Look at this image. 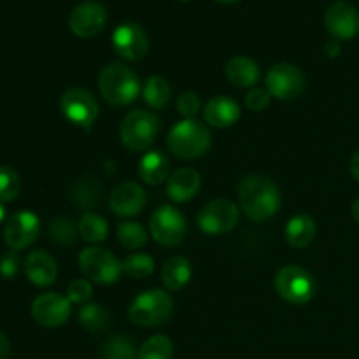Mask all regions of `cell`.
I'll return each mask as SVG.
<instances>
[{
    "mask_svg": "<svg viewBox=\"0 0 359 359\" xmlns=\"http://www.w3.org/2000/svg\"><path fill=\"white\" fill-rule=\"evenodd\" d=\"M193 276V266L184 256H174L167 259L161 269V283L167 290L177 291L189 283Z\"/></svg>",
    "mask_w": 359,
    "mask_h": 359,
    "instance_id": "cb8c5ba5",
    "label": "cell"
},
{
    "mask_svg": "<svg viewBox=\"0 0 359 359\" xmlns=\"http://www.w3.org/2000/svg\"><path fill=\"white\" fill-rule=\"evenodd\" d=\"M98 88L107 104L123 107L139 97L140 83L130 67L123 63H109L98 76Z\"/></svg>",
    "mask_w": 359,
    "mask_h": 359,
    "instance_id": "7a4b0ae2",
    "label": "cell"
},
{
    "mask_svg": "<svg viewBox=\"0 0 359 359\" xmlns=\"http://www.w3.org/2000/svg\"><path fill=\"white\" fill-rule=\"evenodd\" d=\"M270 98H272V95L269 93V90L255 88V90H251L245 95V105H248V109H251V111L262 112L269 107Z\"/></svg>",
    "mask_w": 359,
    "mask_h": 359,
    "instance_id": "d590c367",
    "label": "cell"
},
{
    "mask_svg": "<svg viewBox=\"0 0 359 359\" xmlns=\"http://www.w3.org/2000/svg\"><path fill=\"white\" fill-rule=\"evenodd\" d=\"M219 2H228V4H230V2H238V0H219Z\"/></svg>",
    "mask_w": 359,
    "mask_h": 359,
    "instance_id": "ee69618b",
    "label": "cell"
},
{
    "mask_svg": "<svg viewBox=\"0 0 359 359\" xmlns=\"http://www.w3.org/2000/svg\"><path fill=\"white\" fill-rule=\"evenodd\" d=\"M172 356H174V344L165 335H154L147 339L137 354L139 359H172Z\"/></svg>",
    "mask_w": 359,
    "mask_h": 359,
    "instance_id": "f1b7e54d",
    "label": "cell"
},
{
    "mask_svg": "<svg viewBox=\"0 0 359 359\" xmlns=\"http://www.w3.org/2000/svg\"><path fill=\"white\" fill-rule=\"evenodd\" d=\"M77 231L79 230L76 228V224L67 217H56L49 223V237L60 245L74 244L77 238Z\"/></svg>",
    "mask_w": 359,
    "mask_h": 359,
    "instance_id": "d6a6232c",
    "label": "cell"
},
{
    "mask_svg": "<svg viewBox=\"0 0 359 359\" xmlns=\"http://www.w3.org/2000/svg\"><path fill=\"white\" fill-rule=\"evenodd\" d=\"M21 191V177L13 167H0V202H13Z\"/></svg>",
    "mask_w": 359,
    "mask_h": 359,
    "instance_id": "1f68e13d",
    "label": "cell"
},
{
    "mask_svg": "<svg viewBox=\"0 0 359 359\" xmlns=\"http://www.w3.org/2000/svg\"><path fill=\"white\" fill-rule=\"evenodd\" d=\"M20 270V256L16 251H9L0 259V276L4 279H13Z\"/></svg>",
    "mask_w": 359,
    "mask_h": 359,
    "instance_id": "74e56055",
    "label": "cell"
},
{
    "mask_svg": "<svg viewBox=\"0 0 359 359\" xmlns=\"http://www.w3.org/2000/svg\"><path fill=\"white\" fill-rule=\"evenodd\" d=\"M63 116L79 128H91L98 118V102L88 90L70 88L60 98Z\"/></svg>",
    "mask_w": 359,
    "mask_h": 359,
    "instance_id": "9c48e42d",
    "label": "cell"
},
{
    "mask_svg": "<svg viewBox=\"0 0 359 359\" xmlns=\"http://www.w3.org/2000/svg\"><path fill=\"white\" fill-rule=\"evenodd\" d=\"M325 25L332 39L349 41L359 32V11L349 0H337L326 9Z\"/></svg>",
    "mask_w": 359,
    "mask_h": 359,
    "instance_id": "7c38bea8",
    "label": "cell"
},
{
    "mask_svg": "<svg viewBox=\"0 0 359 359\" xmlns=\"http://www.w3.org/2000/svg\"><path fill=\"white\" fill-rule=\"evenodd\" d=\"M160 128L161 121L154 112L137 109V111L128 112L121 121L119 137L126 149L132 153H140L156 140Z\"/></svg>",
    "mask_w": 359,
    "mask_h": 359,
    "instance_id": "277c9868",
    "label": "cell"
},
{
    "mask_svg": "<svg viewBox=\"0 0 359 359\" xmlns=\"http://www.w3.org/2000/svg\"><path fill=\"white\" fill-rule=\"evenodd\" d=\"M200 97L193 91H184L177 98V111L184 119H195V116L200 112Z\"/></svg>",
    "mask_w": 359,
    "mask_h": 359,
    "instance_id": "e575fe53",
    "label": "cell"
},
{
    "mask_svg": "<svg viewBox=\"0 0 359 359\" xmlns=\"http://www.w3.org/2000/svg\"><path fill=\"white\" fill-rule=\"evenodd\" d=\"M32 318L44 328H58L70 318V300L60 293L39 294L32 302Z\"/></svg>",
    "mask_w": 359,
    "mask_h": 359,
    "instance_id": "9a60e30c",
    "label": "cell"
},
{
    "mask_svg": "<svg viewBox=\"0 0 359 359\" xmlns=\"http://www.w3.org/2000/svg\"><path fill=\"white\" fill-rule=\"evenodd\" d=\"M91 294H93V286L86 279H74L67 287V298L70 300V304L86 305Z\"/></svg>",
    "mask_w": 359,
    "mask_h": 359,
    "instance_id": "836d02e7",
    "label": "cell"
},
{
    "mask_svg": "<svg viewBox=\"0 0 359 359\" xmlns=\"http://www.w3.org/2000/svg\"><path fill=\"white\" fill-rule=\"evenodd\" d=\"M112 46L119 56L128 62H137L149 51V37L139 23L126 21L119 25L112 34Z\"/></svg>",
    "mask_w": 359,
    "mask_h": 359,
    "instance_id": "4fadbf2b",
    "label": "cell"
},
{
    "mask_svg": "<svg viewBox=\"0 0 359 359\" xmlns=\"http://www.w3.org/2000/svg\"><path fill=\"white\" fill-rule=\"evenodd\" d=\"M146 191L137 182L126 181L114 188L111 195V209L119 217H132L146 205Z\"/></svg>",
    "mask_w": 359,
    "mask_h": 359,
    "instance_id": "e0dca14e",
    "label": "cell"
},
{
    "mask_svg": "<svg viewBox=\"0 0 359 359\" xmlns=\"http://www.w3.org/2000/svg\"><path fill=\"white\" fill-rule=\"evenodd\" d=\"M238 223V209L231 200L216 198L198 214V228L207 235H223Z\"/></svg>",
    "mask_w": 359,
    "mask_h": 359,
    "instance_id": "30bf717a",
    "label": "cell"
},
{
    "mask_svg": "<svg viewBox=\"0 0 359 359\" xmlns=\"http://www.w3.org/2000/svg\"><path fill=\"white\" fill-rule=\"evenodd\" d=\"M25 273L34 286L48 287L58 277V266L49 252L34 251L25 259Z\"/></svg>",
    "mask_w": 359,
    "mask_h": 359,
    "instance_id": "d6986e66",
    "label": "cell"
},
{
    "mask_svg": "<svg viewBox=\"0 0 359 359\" xmlns=\"http://www.w3.org/2000/svg\"><path fill=\"white\" fill-rule=\"evenodd\" d=\"M167 147L181 160H196L209 151V128L196 119H182L168 132Z\"/></svg>",
    "mask_w": 359,
    "mask_h": 359,
    "instance_id": "3957f363",
    "label": "cell"
},
{
    "mask_svg": "<svg viewBox=\"0 0 359 359\" xmlns=\"http://www.w3.org/2000/svg\"><path fill=\"white\" fill-rule=\"evenodd\" d=\"M9 354H11L9 339L6 337V333L0 332V359H9Z\"/></svg>",
    "mask_w": 359,
    "mask_h": 359,
    "instance_id": "ab89813d",
    "label": "cell"
},
{
    "mask_svg": "<svg viewBox=\"0 0 359 359\" xmlns=\"http://www.w3.org/2000/svg\"><path fill=\"white\" fill-rule=\"evenodd\" d=\"M349 168H351V174H353V177L359 182V149L353 154V158H351Z\"/></svg>",
    "mask_w": 359,
    "mask_h": 359,
    "instance_id": "60d3db41",
    "label": "cell"
},
{
    "mask_svg": "<svg viewBox=\"0 0 359 359\" xmlns=\"http://www.w3.org/2000/svg\"><path fill=\"white\" fill-rule=\"evenodd\" d=\"M238 202L249 219L262 223L276 216L280 207V191L265 175H248L238 184Z\"/></svg>",
    "mask_w": 359,
    "mask_h": 359,
    "instance_id": "6da1fadb",
    "label": "cell"
},
{
    "mask_svg": "<svg viewBox=\"0 0 359 359\" xmlns=\"http://www.w3.org/2000/svg\"><path fill=\"white\" fill-rule=\"evenodd\" d=\"M224 74H226L228 81L237 88L255 86L262 77L258 63L249 56H233V58L228 60Z\"/></svg>",
    "mask_w": 359,
    "mask_h": 359,
    "instance_id": "44dd1931",
    "label": "cell"
},
{
    "mask_svg": "<svg viewBox=\"0 0 359 359\" xmlns=\"http://www.w3.org/2000/svg\"><path fill=\"white\" fill-rule=\"evenodd\" d=\"M353 217H354V221L359 224V198L354 200V203H353Z\"/></svg>",
    "mask_w": 359,
    "mask_h": 359,
    "instance_id": "b9f144b4",
    "label": "cell"
},
{
    "mask_svg": "<svg viewBox=\"0 0 359 359\" xmlns=\"http://www.w3.org/2000/svg\"><path fill=\"white\" fill-rule=\"evenodd\" d=\"M340 51H342V46H340V41H337V39H330V41L325 44V53L330 56V58L339 56Z\"/></svg>",
    "mask_w": 359,
    "mask_h": 359,
    "instance_id": "f35d334b",
    "label": "cell"
},
{
    "mask_svg": "<svg viewBox=\"0 0 359 359\" xmlns=\"http://www.w3.org/2000/svg\"><path fill=\"white\" fill-rule=\"evenodd\" d=\"M149 230L158 244L165 248H174L181 244L184 238L188 223H186L184 214L174 205H161L151 216Z\"/></svg>",
    "mask_w": 359,
    "mask_h": 359,
    "instance_id": "ba28073f",
    "label": "cell"
},
{
    "mask_svg": "<svg viewBox=\"0 0 359 359\" xmlns=\"http://www.w3.org/2000/svg\"><path fill=\"white\" fill-rule=\"evenodd\" d=\"M123 272L126 276L133 277V279H146L154 272V259L149 255H144V252L130 255L123 262Z\"/></svg>",
    "mask_w": 359,
    "mask_h": 359,
    "instance_id": "4dcf8cb0",
    "label": "cell"
},
{
    "mask_svg": "<svg viewBox=\"0 0 359 359\" xmlns=\"http://www.w3.org/2000/svg\"><path fill=\"white\" fill-rule=\"evenodd\" d=\"M39 231H41L39 217L30 210H20L7 219L4 238L13 251H21V249L30 248L37 241Z\"/></svg>",
    "mask_w": 359,
    "mask_h": 359,
    "instance_id": "5bb4252c",
    "label": "cell"
},
{
    "mask_svg": "<svg viewBox=\"0 0 359 359\" xmlns=\"http://www.w3.org/2000/svg\"><path fill=\"white\" fill-rule=\"evenodd\" d=\"M266 90L279 100H294L305 90L304 72L291 63H277L266 72Z\"/></svg>",
    "mask_w": 359,
    "mask_h": 359,
    "instance_id": "8fae6325",
    "label": "cell"
},
{
    "mask_svg": "<svg viewBox=\"0 0 359 359\" xmlns=\"http://www.w3.org/2000/svg\"><path fill=\"white\" fill-rule=\"evenodd\" d=\"M174 312V302L167 291L147 290L135 297L128 309V318L135 325L151 328V326H161L172 318Z\"/></svg>",
    "mask_w": 359,
    "mask_h": 359,
    "instance_id": "5b68a950",
    "label": "cell"
},
{
    "mask_svg": "<svg viewBox=\"0 0 359 359\" xmlns=\"http://www.w3.org/2000/svg\"><path fill=\"white\" fill-rule=\"evenodd\" d=\"M241 118V105L228 95H216L203 107V119L214 128H230Z\"/></svg>",
    "mask_w": 359,
    "mask_h": 359,
    "instance_id": "ac0fdd59",
    "label": "cell"
},
{
    "mask_svg": "<svg viewBox=\"0 0 359 359\" xmlns=\"http://www.w3.org/2000/svg\"><path fill=\"white\" fill-rule=\"evenodd\" d=\"M74 196L83 205H93L100 198V189H95V186L88 184V182H79L77 188L74 189Z\"/></svg>",
    "mask_w": 359,
    "mask_h": 359,
    "instance_id": "8d00e7d4",
    "label": "cell"
},
{
    "mask_svg": "<svg viewBox=\"0 0 359 359\" xmlns=\"http://www.w3.org/2000/svg\"><path fill=\"white\" fill-rule=\"evenodd\" d=\"M77 319H79L81 326L86 328L88 332L98 333L107 328L109 312L100 304H86L77 312Z\"/></svg>",
    "mask_w": 359,
    "mask_h": 359,
    "instance_id": "83f0119b",
    "label": "cell"
},
{
    "mask_svg": "<svg viewBox=\"0 0 359 359\" xmlns=\"http://www.w3.org/2000/svg\"><path fill=\"white\" fill-rule=\"evenodd\" d=\"M168 168H170L168 158L161 151H149V153H146L140 158L137 170H139V177L146 184L158 186L163 181H167Z\"/></svg>",
    "mask_w": 359,
    "mask_h": 359,
    "instance_id": "7402d4cb",
    "label": "cell"
},
{
    "mask_svg": "<svg viewBox=\"0 0 359 359\" xmlns=\"http://www.w3.org/2000/svg\"><path fill=\"white\" fill-rule=\"evenodd\" d=\"M4 219H6V207L0 202V223H4Z\"/></svg>",
    "mask_w": 359,
    "mask_h": 359,
    "instance_id": "7bdbcfd3",
    "label": "cell"
},
{
    "mask_svg": "<svg viewBox=\"0 0 359 359\" xmlns=\"http://www.w3.org/2000/svg\"><path fill=\"white\" fill-rule=\"evenodd\" d=\"M139 351L132 339L125 335H114L104 342L100 349V359H135Z\"/></svg>",
    "mask_w": 359,
    "mask_h": 359,
    "instance_id": "4316f807",
    "label": "cell"
},
{
    "mask_svg": "<svg viewBox=\"0 0 359 359\" xmlns=\"http://www.w3.org/2000/svg\"><path fill=\"white\" fill-rule=\"evenodd\" d=\"M273 286L279 297L291 305H305L314 298L316 280L309 270L298 265H286L276 273Z\"/></svg>",
    "mask_w": 359,
    "mask_h": 359,
    "instance_id": "8992f818",
    "label": "cell"
},
{
    "mask_svg": "<svg viewBox=\"0 0 359 359\" xmlns=\"http://www.w3.org/2000/svg\"><path fill=\"white\" fill-rule=\"evenodd\" d=\"M142 95L146 104L154 111H161L167 107L170 100V84L161 76H149L144 83Z\"/></svg>",
    "mask_w": 359,
    "mask_h": 359,
    "instance_id": "d4e9b609",
    "label": "cell"
},
{
    "mask_svg": "<svg viewBox=\"0 0 359 359\" xmlns=\"http://www.w3.org/2000/svg\"><path fill=\"white\" fill-rule=\"evenodd\" d=\"M316 233H318L316 221L307 214H298V216L291 217L286 226V241L294 249H305L307 245H311L316 238Z\"/></svg>",
    "mask_w": 359,
    "mask_h": 359,
    "instance_id": "603a6c76",
    "label": "cell"
},
{
    "mask_svg": "<svg viewBox=\"0 0 359 359\" xmlns=\"http://www.w3.org/2000/svg\"><path fill=\"white\" fill-rule=\"evenodd\" d=\"M105 23H107V9L104 7V4L93 2V0L77 4L69 18L70 30L77 37L83 39H90L100 34Z\"/></svg>",
    "mask_w": 359,
    "mask_h": 359,
    "instance_id": "2e32d148",
    "label": "cell"
},
{
    "mask_svg": "<svg viewBox=\"0 0 359 359\" xmlns=\"http://www.w3.org/2000/svg\"><path fill=\"white\" fill-rule=\"evenodd\" d=\"M116 233H118L119 244L125 245L126 249H140L147 242L146 230L137 221H123V223L118 224Z\"/></svg>",
    "mask_w": 359,
    "mask_h": 359,
    "instance_id": "f546056e",
    "label": "cell"
},
{
    "mask_svg": "<svg viewBox=\"0 0 359 359\" xmlns=\"http://www.w3.org/2000/svg\"><path fill=\"white\" fill-rule=\"evenodd\" d=\"M200 186H202V179L195 168H179L168 177L167 195L174 202L184 203L198 195Z\"/></svg>",
    "mask_w": 359,
    "mask_h": 359,
    "instance_id": "ffe728a7",
    "label": "cell"
},
{
    "mask_svg": "<svg viewBox=\"0 0 359 359\" xmlns=\"http://www.w3.org/2000/svg\"><path fill=\"white\" fill-rule=\"evenodd\" d=\"M77 230H79V235L83 237V241L90 242V244H98V242H104L107 238L109 224L98 214L86 212L81 217Z\"/></svg>",
    "mask_w": 359,
    "mask_h": 359,
    "instance_id": "484cf974",
    "label": "cell"
},
{
    "mask_svg": "<svg viewBox=\"0 0 359 359\" xmlns=\"http://www.w3.org/2000/svg\"><path fill=\"white\" fill-rule=\"evenodd\" d=\"M79 269L86 279L109 286L118 283L123 273V262L114 252L102 248H86L79 255Z\"/></svg>",
    "mask_w": 359,
    "mask_h": 359,
    "instance_id": "52a82bcc",
    "label": "cell"
}]
</instances>
